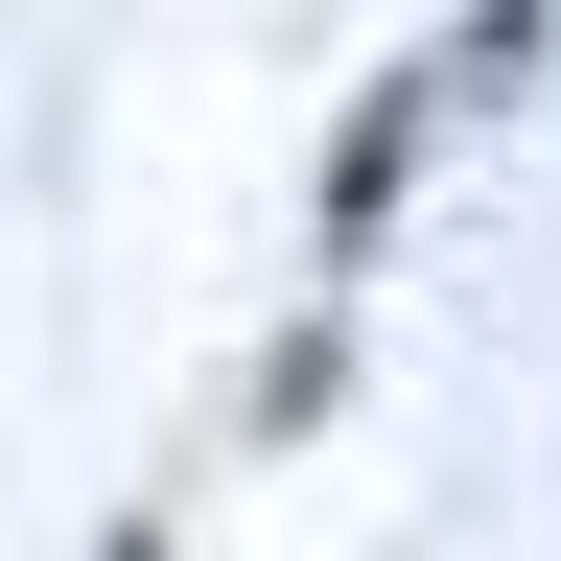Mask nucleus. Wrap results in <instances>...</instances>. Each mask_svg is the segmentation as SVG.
<instances>
[{"mask_svg": "<svg viewBox=\"0 0 561 561\" xmlns=\"http://www.w3.org/2000/svg\"><path fill=\"white\" fill-rule=\"evenodd\" d=\"M421 117H445V70H398V94L351 117V164H328V234H375V210H398V164H421Z\"/></svg>", "mask_w": 561, "mask_h": 561, "instance_id": "nucleus-1", "label": "nucleus"}, {"mask_svg": "<svg viewBox=\"0 0 561 561\" xmlns=\"http://www.w3.org/2000/svg\"><path fill=\"white\" fill-rule=\"evenodd\" d=\"M94 561H164V538H140V515H117V538H94Z\"/></svg>", "mask_w": 561, "mask_h": 561, "instance_id": "nucleus-2", "label": "nucleus"}]
</instances>
